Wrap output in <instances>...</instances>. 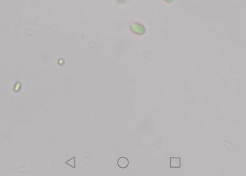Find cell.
I'll list each match as a JSON object with an SVG mask.
<instances>
[{"mask_svg": "<svg viewBox=\"0 0 246 176\" xmlns=\"http://www.w3.org/2000/svg\"><path fill=\"white\" fill-rule=\"evenodd\" d=\"M117 165L121 169H125L129 165V159L126 158V157H120V158L118 159Z\"/></svg>", "mask_w": 246, "mask_h": 176, "instance_id": "1", "label": "cell"}, {"mask_svg": "<svg viewBox=\"0 0 246 176\" xmlns=\"http://www.w3.org/2000/svg\"><path fill=\"white\" fill-rule=\"evenodd\" d=\"M170 168H180L181 167V158L178 157H172L170 158Z\"/></svg>", "mask_w": 246, "mask_h": 176, "instance_id": "2", "label": "cell"}, {"mask_svg": "<svg viewBox=\"0 0 246 176\" xmlns=\"http://www.w3.org/2000/svg\"><path fill=\"white\" fill-rule=\"evenodd\" d=\"M66 164L67 165L71 166V167H73V169H75V157H73L70 160L66 161Z\"/></svg>", "mask_w": 246, "mask_h": 176, "instance_id": "3", "label": "cell"}]
</instances>
